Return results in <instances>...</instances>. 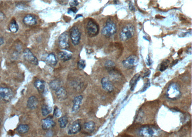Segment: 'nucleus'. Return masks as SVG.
I'll use <instances>...</instances> for the list:
<instances>
[{"label": "nucleus", "instance_id": "4", "mask_svg": "<svg viewBox=\"0 0 192 137\" xmlns=\"http://www.w3.org/2000/svg\"><path fill=\"white\" fill-rule=\"evenodd\" d=\"M135 27L132 24H128L123 27L120 33V38L123 41H126L131 38L135 34Z\"/></svg>", "mask_w": 192, "mask_h": 137}, {"label": "nucleus", "instance_id": "10", "mask_svg": "<svg viewBox=\"0 0 192 137\" xmlns=\"http://www.w3.org/2000/svg\"><path fill=\"white\" fill-rule=\"evenodd\" d=\"M59 44L60 47L63 49L68 48L70 46L68 35L66 32L62 33L59 37Z\"/></svg>", "mask_w": 192, "mask_h": 137}, {"label": "nucleus", "instance_id": "20", "mask_svg": "<svg viewBox=\"0 0 192 137\" xmlns=\"http://www.w3.org/2000/svg\"><path fill=\"white\" fill-rule=\"evenodd\" d=\"M95 128V123L93 121H88L84 124V129L87 132L92 133Z\"/></svg>", "mask_w": 192, "mask_h": 137}, {"label": "nucleus", "instance_id": "21", "mask_svg": "<svg viewBox=\"0 0 192 137\" xmlns=\"http://www.w3.org/2000/svg\"><path fill=\"white\" fill-rule=\"evenodd\" d=\"M58 57L64 62L70 60L72 57V55L71 53L65 52V51H62L59 53L58 54Z\"/></svg>", "mask_w": 192, "mask_h": 137}, {"label": "nucleus", "instance_id": "6", "mask_svg": "<svg viewBox=\"0 0 192 137\" xmlns=\"http://www.w3.org/2000/svg\"><path fill=\"white\" fill-rule=\"evenodd\" d=\"M86 29L88 35L93 37H95L98 34L100 28L98 24L95 21L90 20L88 22Z\"/></svg>", "mask_w": 192, "mask_h": 137}, {"label": "nucleus", "instance_id": "24", "mask_svg": "<svg viewBox=\"0 0 192 137\" xmlns=\"http://www.w3.org/2000/svg\"><path fill=\"white\" fill-rule=\"evenodd\" d=\"M19 29V26L16 21L15 19H13L11 21L9 25V30L13 33H16L18 32Z\"/></svg>", "mask_w": 192, "mask_h": 137}, {"label": "nucleus", "instance_id": "39", "mask_svg": "<svg viewBox=\"0 0 192 137\" xmlns=\"http://www.w3.org/2000/svg\"><path fill=\"white\" fill-rule=\"evenodd\" d=\"M186 53H188V54H190V55L191 54V47L188 48L187 50L186 51Z\"/></svg>", "mask_w": 192, "mask_h": 137}, {"label": "nucleus", "instance_id": "1", "mask_svg": "<svg viewBox=\"0 0 192 137\" xmlns=\"http://www.w3.org/2000/svg\"><path fill=\"white\" fill-rule=\"evenodd\" d=\"M139 134L142 137H157L160 134V130L155 126H146L140 129Z\"/></svg>", "mask_w": 192, "mask_h": 137}, {"label": "nucleus", "instance_id": "30", "mask_svg": "<svg viewBox=\"0 0 192 137\" xmlns=\"http://www.w3.org/2000/svg\"><path fill=\"white\" fill-rule=\"evenodd\" d=\"M86 63L85 60L81 59L78 62L77 67L79 70H84V68L86 67Z\"/></svg>", "mask_w": 192, "mask_h": 137}, {"label": "nucleus", "instance_id": "27", "mask_svg": "<svg viewBox=\"0 0 192 137\" xmlns=\"http://www.w3.org/2000/svg\"><path fill=\"white\" fill-rule=\"evenodd\" d=\"M58 122L61 128H65L68 124V118L66 116H63L59 118Z\"/></svg>", "mask_w": 192, "mask_h": 137}, {"label": "nucleus", "instance_id": "13", "mask_svg": "<svg viewBox=\"0 0 192 137\" xmlns=\"http://www.w3.org/2000/svg\"><path fill=\"white\" fill-rule=\"evenodd\" d=\"M81 130V125L78 120L73 122L71 125L68 130V133L70 135L76 134L79 132Z\"/></svg>", "mask_w": 192, "mask_h": 137}, {"label": "nucleus", "instance_id": "35", "mask_svg": "<svg viewBox=\"0 0 192 137\" xmlns=\"http://www.w3.org/2000/svg\"><path fill=\"white\" fill-rule=\"evenodd\" d=\"M150 81L149 80H148V82L146 83V84L145 86L144 87V89L143 90V91H144V90H147V88H148V87H150Z\"/></svg>", "mask_w": 192, "mask_h": 137}, {"label": "nucleus", "instance_id": "17", "mask_svg": "<svg viewBox=\"0 0 192 137\" xmlns=\"http://www.w3.org/2000/svg\"><path fill=\"white\" fill-rule=\"evenodd\" d=\"M38 103L37 98L35 96H32L28 98L27 102V106L29 109L33 110L37 107Z\"/></svg>", "mask_w": 192, "mask_h": 137}, {"label": "nucleus", "instance_id": "15", "mask_svg": "<svg viewBox=\"0 0 192 137\" xmlns=\"http://www.w3.org/2000/svg\"><path fill=\"white\" fill-rule=\"evenodd\" d=\"M83 97L82 95L76 96L73 100V106L72 107V112L76 113L80 107L81 105L82 104V100Z\"/></svg>", "mask_w": 192, "mask_h": 137}, {"label": "nucleus", "instance_id": "22", "mask_svg": "<svg viewBox=\"0 0 192 137\" xmlns=\"http://www.w3.org/2000/svg\"><path fill=\"white\" fill-rule=\"evenodd\" d=\"M30 127L26 124H21L16 128V131L19 134H25L28 132Z\"/></svg>", "mask_w": 192, "mask_h": 137}, {"label": "nucleus", "instance_id": "3", "mask_svg": "<svg viewBox=\"0 0 192 137\" xmlns=\"http://www.w3.org/2000/svg\"><path fill=\"white\" fill-rule=\"evenodd\" d=\"M117 31V27L113 21L108 19L106 22L105 25L101 30L103 35L107 38H110L114 35Z\"/></svg>", "mask_w": 192, "mask_h": 137}, {"label": "nucleus", "instance_id": "40", "mask_svg": "<svg viewBox=\"0 0 192 137\" xmlns=\"http://www.w3.org/2000/svg\"><path fill=\"white\" fill-rule=\"evenodd\" d=\"M150 71L149 70V71L147 72V73H146L144 75V78H145V77H148V76H149V75H150Z\"/></svg>", "mask_w": 192, "mask_h": 137}, {"label": "nucleus", "instance_id": "9", "mask_svg": "<svg viewBox=\"0 0 192 137\" xmlns=\"http://www.w3.org/2000/svg\"><path fill=\"white\" fill-rule=\"evenodd\" d=\"M24 57L26 60L33 65H38V60L34 56L32 53L30 49H26L24 51Z\"/></svg>", "mask_w": 192, "mask_h": 137}, {"label": "nucleus", "instance_id": "14", "mask_svg": "<svg viewBox=\"0 0 192 137\" xmlns=\"http://www.w3.org/2000/svg\"><path fill=\"white\" fill-rule=\"evenodd\" d=\"M101 85L102 88L108 92H112L114 90V86L108 78L104 77L101 80Z\"/></svg>", "mask_w": 192, "mask_h": 137}, {"label": "nucleus", "instance_id": "42", "mask_svg": "<svg viewBox=\"0 0 192 137\" xmlns=\"http://www.w3.org/2000/svg\"><path fill=\"white\" fill-rule=\"evenodd\" d=\"M83 16H82V15H78L76 16V17H75V19H76L77 18H80V17H82Z\"/></svg>", "mask_w": 192, "mask_h": 137}, {"label": "nucleus", "instance_id": "38", "mask_svg": "<svg viewBox=\"0 0 192 137\" xmlns=\"http://www.w3.org/2000/svg\"><path fill=\"white\" fill-rule=\"evenodd\" d=\"M5 16L3 13L0 12V19H5Z\"/></svg>", "mask_w": 192, "mask_h": 137}, {"label": "nucleus", "instance_id": "19", "mask_svg": "<svg viewBox=\"0 0 192 137\" xmlns=\"http://www.w3.org/2000/svg\"><path fill=\"white\" fill-rule=\"evenodd\" d=\"M46 61L47 63L51 66H55L57 63V59L56 58V56L53 53H50L48 55Z\"/></svg>", "mask_w": 192, "mask_h": 137}, {"label": "nucleus", "instance_id": "37", "mask_svg": "<svg viewBox=\"0 0 192 137\" xmlns=\"http://www.w3.org/2000/svg\"><path fill=\"white\" fill-rule=\"evenodd\" d=\"M4 43V40L3 37L0 36V45H2Z\"/></svg>", "mask_w": 192, "mask_h": 137}, {"label": "nucleus", "instance_id": "28", "mask_svg": "<svg viewBox=\"0 0 192 137\" xmlns=\"http://www.w3.org/2000/svg\"><path fill=\"white\" fill-rule=\"evenodd\" d=\"M105 66L106 68L112 71L115 67V63L113 61L108 60L106 61Z\"/></svg>", "mask_w": 192, "mask_h": 137}, {"label": "nucleus", "instance_id": "12", "mask_svg": "<svg viewBox=\"0 0 192 137\" xmlns=\"http://www.w3.org/2000/svg\"><path fill=\"white\" fill-rule=\"evenodd\" d=\"M24 24L28 26L36 25L38 23L37 18L34 15L29 14L24 17L23 20Z\"/></svg>", "mask_w": 192, "mask_h": 137}, {"label": "nucleus", "instance_id": "34", "mask_svg": "<svg viewBox=\"0 0 192 137\" xmlns=\"http://www.w3.org/2000/svg\"><path fill=\"white\" fill-rule=\"evenodd\" d=\"M152 63V61H151L150 58L148 56V58H147V65H151Z\"/></svg>", "mask_w": 192, "mask_h": 137}, {"label": "nucleus", "instance_id": "5", "mask_svg": "<svg viewBox=\"0 0 192 137\" xmlns=\"http://www.w3.org/2000/svg\"><path fill=\"white\" fill-rule=\"evenodd\" d=\"M13 91L8 88L0 87V101L9 102L13 97Z\"/></svg>", "mask_w": 192, "mask_h": 137}, {"label": "nucleus", "instance_id": "7", "mask_svg": "<svg viewBox=\"0 0 192 137\" xmlns=\"http://www.w3.org/2000/svg\"><path fill=\"white\" fill-rule=\"evenodd\" d=\"M80 31L77 27H73L70 31V36L72 43L74 45H77L80 43L81 38Z\"/></svg>", "mask_w": 192, "mask_h": 137}, {"label": "nucleus", "instance_id": "41", "mask_svg": "<svg viewBox=\"0 0 192 137\" xmlns=\"http://www.w3.org/2000/svg\"><path fill=\"white\" fill-rule=\"evenodd\" d=\"M178 62V60H176L174 61H173V62H172V65H176V63H177Z\"/></svg>", "mask_w": 192, "mask_h": 137}, {"label": "nucleus", "instance_id": "36", "mask_svg": "<svg viewBox=\"0 0 192 137\" xmlns=\"http://www.w3.org/2000/svg\"><path fill=\"white\" fill-rule=\"evenodd\" d=\"M129 9L131 11H135V7L133 6V5L131 3H129Z\"/></svg>", "mask_w": 192, "mask_h": 137}, {"label": "nucleus", "instance_id": "25", "mask_svg": "<svg viewBox=\"0 0 192 137\" xmlns=\"http://www.w3.org/2000/svg\"><path fill=\"white\" fill-rule=\"evenodd\" d=\"M140 76L139 74H137L132 78V80H131L130 82V85L131 87V90L132 91H133V90L135 89V87L137 84V83L138 80H139Z\"/></svg>", "mask_w": 192, "mask_h": 137}, {"label": "nucleus", "instance_id": "26", "mask_svg": "<svg viewBox=\"0 0 192 137\" xmlns=\"http://www.w3.org/2000/svg\"><path fill=\"white\" fill-rule=\"evenodd\" d=\"M52 111V108L47 105H43L41 107V113L43 116L47 117Z\"/></svg>", "mask_w": 192, "mask_h": 137}, {"label": "nucleus", "instance_id": "29", "mask_svg": "<svg viewBox=\"0 0 192 137\" xmlns=\"http://www.w3.org/2000/svg\"><path fill=\"white\" fill-rule=\"evenodd\" d=\"M169 62L170 61L168 60H166L162 62V63L160 65V71L162 72L165 70H166L169 66Z\"/></svg>", "mask_w": 192, "mask_h": 137}, {"label": "nucleus", "instance_id": "18", "mask_svg": "<svg viewBox=\"0 0 192 137\" xmlns=\"http://www.w3.org/2000/svg\"><path fill=\"white\" fill-rule=\"evenodd\" d=\"M34 85L37 88L38 92L42 93L44 92L45 90V82L42 80L37 79L34 83Z\"/></svg>", "mask_w": 192, "mask_h": 137}, {"label": "nucleus", "instance_id": "33", "mask_svg": "<svg viewBox=\"0 0 192 137\" xmlns=\"http://www.w3.org/2000/svg\"><path fill=\"white\" fill-rule=\"evenodd\" d=\"M79 5V3L77 1H72L70 3V5L71 7H75Z\"/></svg>", "mask_w": 192, "mask_h": 137}, {"label": "nucleus", "instance_id": "8", "mask_svg": "<svg viewBox=\"0 0 192 137\" xmlns=\"http://www.w3.org/2000/svg\"><path fill=\"white\" fill-rule=\"evenodd\" d=\"M138 62V57L135 55H131L123 60L122 64L125 68L131 69L137 65Z\"/></svg>", "mask_w": 192, "mask_h": 137}, {"label": "nucleus", "instance_id": "11", "mask_svg": "<svg viewBox=\"0 0 192 137\" xmlns=\"http://www.w3.org/2000/svg\"><path fill=\"white\" fill-rule=\"evenodd\" d=\"M55 126V122L53 119V117L49 116L47 118L43 119L41 122V126L43 130H49Z\"/></svg>", "mask_w": 192, "mask_h": 137}, {"label": "nucleus", "instance_id": "23", "mask_svg": "<svg viewBox=\"0 0 192 137\" xmlns=\"http://www.w3.org/2000/svg\"><path fill=\"white\" fill-rule=\"evenodd\" d=\"M49 86L51 90L56 91L61 87L60 82L58 80H53L50 82Z\"/></svg>", "mask_w": 192, "mask_h": 137}, {"label": "nucleus", "instance_id": "32", "mask_svg": "<svg viewBox=\"0 0 192 137\" xmlns=\"http://www.w3.org/2000/svg\"><path fill=\"white\" fill-rule=\"evenodd\" d=\"M77 12V9L75 7H71L68 9L67 13L68 14H71L72 13H75Z\"/></svg>", "mask_w": 192, "mask_h": 137}, {"label": "nucleus", "instance_id": "2", "mask_svg": "<svg viewBox=\"0 0 192 137\" xmlns=\"http://www.w3.org/2000/svg\"><path fill=\"white\" fill-rule=\"evenodd\" d=\"M181 96L180 86L176 83H172L169 86L166 91V96L171 100H176Z\"/></svg>", "mask_w": 192, "mask_h": 137}, {"label": "nucleus", "instance_id": "31", "mask_svg": "<svg viewBox=\"0 0 192 137\" xmlns=\"http://www.w3.org/2000/svg\"><path fill=\"white\" fill-rule=\"evenodd\" d=\"M62 115V112L60 109H59L57 107H55L54 109V111H53V115L54 117L59 118L61 117V115Z\"/></svg>", "mask_w": 192, "mask_h": 137}, {"label": "nucleus", "instance_id": "16", "mask_svg": "<svg viewBox=\"0 0 192 137\" xmlns=\"http://www.w3.org/2000/svg\"><path fill=\"white\" fill-rule=\"evenodd\" d=\"M56 95L58 100L63 101L67 99V93L65 88L63 87H61L56 90Z\"/></svg>", "mask_w": 192, "mask_h": 137}]
</instances>
